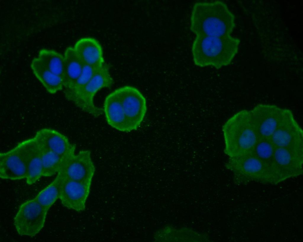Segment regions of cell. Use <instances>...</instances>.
I'll use <instances>...</instances> for the list:
<instances>
[{
	"label": "cell",
	"mask_w": 303,
	"mask_h": 242,
	"mask_svg": "<svg viewBox=\"0 0 303 242\" xmlns=\"http://www.w3.org/2000/svg\"><path fill=\"white\" fill-rule=\"evenodd\" d=\"M275 149L270 139H259L250 153L263 162L271 170Z\"/></svg>",
	"instance_id": "cb8c5ba5"
},
{
	"label": "cell",
	"mask_w": 303,
	"mask_h": 242,
	"mask_svg": "<svg viewBox=\"0 0 303 242\" xmlns=\"http://www.w3.org/2000/svg\"><path fill=\"white\" fill-rule=\"evenodd\" d=\"M23 141L27 165L26 182L28 185H32L43 176L40 148L34 137Z\"/></svg>",
	"instance_id": "e0dca14e"
},
{
	"label": "cell",
	"mask_w": 303,
	"mask_h": 242,
	"mask_svg": "<svg viewBox=\"0 0 303 242\" xmlns=\"http://www.w3.org/2000/svg\"><path fill=\"white\" fill-rule=\"evenodd\" d=\"M38 57L49 70L63 79L65 68L64 55L54 50L43 49L39 51Z\"/></svg>",
	"instance_id": "44dd1931"
},
{
	"label": "cell",
	"mask_w": 303,
	"mask_h": 242,
	"mask_svg": "<svg viewBox=\"0 0 303 242\" xmlns=\"http://www.w3.org/2000/svg\"><path fill=\"white\" fill-rule=\"evenodd\" d=\"M240 40L231 35L223 37L196 36L191 47L195 65L219 69L230 64L237 54Z\"/></svg>",
	"instance_id": "7a4b0ae2"
},
{
	"label": "cell",
	"mask_w": 303,
	"mask_h": 242,
	"mask_svg": "<svg viewBox=\"0 0 303 242\" xmlns=\"http://www.w3.org/2000/svg\"><path fill=\"white\" fill-rule=\"evenodd\" d=\"M235 16L224 2H199L194 5L190 30L196 36L230 35L235 27Z\"/></svg>",
	"instance_id": "6da1fadb"
},
{
	"label": "cell",
	"mask_w": 303,
	"mask_h": 242,
	"mask_svg": "<svg viewBox=\"0 0 303 242\" xmlns=\"http://www.w3.org/2000/svg\"><path fill=\"white\" fill-rule=\"evenodd\" d=\"M225 166L232 172L238 184L254 181L275 184L270 169L251 153L230 157Z\"/></svg>",
	"instance_id": "277c9868"
},
{
	"label": "cell",
	"mask_w": 303,
	"mask_h": 242,
	"mask_svg": "<svg viewBox=\"0 0 303 242\" xmlns=\"http://www.w3.org/2000/svg\"><path fill=\"white\" fill-rule=\"evenodd\" d=\"M275 148L303 149V132L291 111L269 139Z\"/></svg>",
	"instance_id": "7c38bea8"
},
{
	"label": "cell",
	"mask_w": 303,
	"mask_h": 242,
	"mask_svg": "<svg viewBox=\"0 0 303 242\" xmlns=\"http://www.w3.org/2000/svg\"><path fill=\"white\" fill-rule=\"evenodd\" d=\"M48 210L34 198L22 203L14 219L18 233L21 236L36 235L44 226Z\"/></svg>",
	"instance_id": "ba28073f"
},
{
	"label": "cell",
	"mask_w": 303,
	"mask_h": 242,
	"mask_svg": "<svg viewBox=\"0 0 303 242\" xmlns=\"http://www.w3.org/2000/svg\"><path fill=\"white\" fill-rule=\"evenodd\" d=\"M40 144L61 157H64L75 145L67 137L57 130L44 128L38 131L34 137Z\"/></svg>",
	"instance_id": "2e32d148"
},
{
	"label": "cell",
	"mask_w": 303,
	"mask_h": 242,
	"mask_svg": "<svg viewBox=\"0 0 303 242\" xmlns=\"http://www.w3.org/2000/svg\"><path fill=\"white\" fill-rule=\"evenodd\" d=\"M65 68L63 78L64 90L70 88L81 74L83 63L75 53L73 47H68L64 55Z\"/></svg>",
	"instance_id": "d6986e66"
},
{
	"label": "cell",
	"mask_w": 303,
	"mask_h": 242,
	"mask_svg": "<svg viewBox=\"0 0 303 242\" xmlns=\"http://www.w3.org/2000/svg\"><path fill=\"white\" fill-rule=\"evenodd\" d=\"M62 180V176L57 174L53 181L41 191L34 199L48 210L57 200L59 198Z\"/></svg>",
	"instance_id": "7402d4cb"
},
{
	"label": "cell",
	"mask_w": 303,
	"mask_h": 242,
	"mask_svg": "<svg viewBox=\"0 0 303 242\" xmlns=\"http://www.w3.org/2000/svg\"><path fill=\"white\" fill-rule=\"evenodd\" d=\"M30 67L35 76L48 92L54 94L63 89L62 79L49 70L38 57L32 60Z\"/></svg>",
	"instance_id": "ac0fdd59"
},
{
	"label": "cell",
	"mask_w": 303,
	"mask_h": 242,
	"mask_svg": "<svg viewBox=\"0 0 303 242\" xmlns=\"http://www.w3.org/2000/svg\"><path fill=\"white\" fill-rule=\"evenodd\" d=\"M61 176L63 180L59 199L62 204L68 209L78 212L83 211L92 182L77 181Z\"/></svg>",
	"instance_id": "4fadbf2b"
},
{
	"label": "cell",
	"mask_w": 303,
	"mask_h": 242,
	"mask_svg": "<svg viewBox=\"0 0 303 242\" xmlns=\"http://www.w3.org/2000/svg\"><path fill=\"white\" fill-rule=\"evenodd\" d=\"M76 148L75 145L63 157L57 174L72 180L92 182L96 168L91 158V152L89 150H83L76 154Z\"/></svg>",
	"instance_id": "5b68a950"
},
{
	"label": "cell",
	"mask_w": 303,
	"mask_h": 242,
	"mask_svg": "<svg viewBox=\"0 0 303 242\" xmlns=\"http://www.w3.org/2000/svg\"><path fill=\"white\" fill-rule=\"evenodd\" d=\"M38 143L40 148L42 161L43 176L49 177L57 174L60 168L63 157Z\"/></svg>",
	"instance_id": "603a6c76"
},
{
	"label": "cell",
	"mask_w": 303,
	"mask_h": 242,
	"mask_svg": "<svg viewBox=\"0 0 303 242\" xmlns=\"http://www.w3.org/2000/svg\"><path fill=\"white\" fill-rule=\"evenodd\" d=\"M116 90L131 129L136 130L141 125L146 113V99L140 91L132 86H125Z\"/></svg>",
	"instance_id": "30bf717a"
},
{
	"label": "cell",
	"mask_w": 303,
	"mask_h": 242,
	"mask_svg": "<svg viewBox=\"0 0 303 242\" xmlns=\"http://www.w3.org/2000/svg\"><path fill=\"white\" fill-rule=\"evenodd\" d=\"M110 67L109 64L105 63L98 70L74 103L82 110L95 117L101 115L103 110L95 105L94 96L99 90L103 88H110L114 83L110 72Z\"/></svg>",
	"instance_id": "52a82bcc"
},
{
	"label": "cell",
	"mask_w": 303,
	"mask_h": 242,
	"mask_svg": "<svg viewBox=\"0 0 303 242\" xmlns=\"http://www.w3.org/2000/svg\"><path fill=\"white\" fill-rule=\"evenodd\" d=\"M27 165L23 141L11 150L0 153V177L4 179L26 178Z\"/></svg>",
	"instance_id": "8fae6325"
},
{
	"label": "cell",
	"mask_w": 303,
	"mask_h": 242,
	"mask_svg": "<svg viewBox=\"0 0 303 242\" xmlns=\"http://www.w3.org/2000/svg\"><path fill=\"white\" fill-rule=\"evenodd\" d=\"M73 48L84 64L100 67L105 63L102 47L94 38H81L76 42Z\"/></svg>",
	"instance_id": "9a60e30c"
},
{
	"label": "cell",
	"mask_w": 303,
	"mask_h": 242,
	"mask_svg": "<svg viewBox=\"0 0 303 242\" xmlns=\"http://www.w3.org/2000/svg\"><path fill=\"white\" fill-rule=\"evenodd\" d=\"M303 149L275 148L271 169L275 184L303 174Z\"/></svg>",
	"instance_id": "8992f818"
},
{
	"label": "cell",
	"mask_w": 303,
	"mask_h": 242,
	"mask_svg": "<svg viewBox=\"0 0 303 242\" xmlns=\"http://www.w3.org/2000/svg\"><path fill=\"white\" fill-rule=\"evenodd\" d=\"M224 153L229 157L250 153L259 139L250 110L236 113L224 123Z\"/></svg>",
	"instance_id": "3957f363"
},
{
	"label": "cell",
	"mask_w": 303,
	"mask_h": 242,
	"mask_svg": "<svg viewBox=\"0 0 303 242\" xmlns=\"http://www.w3.org/2000/svg\"><path fill=\"white\" fill-rule=\"evenodd\" d=\"M290 111L275 105L262 104L257 105L250 110L259 139H269Z\"/></svg>",
	"instance_id": "9c48e42d"
},
{
	"label": "cell",
	"mask_w": 303,
	"mask_h": 242,
	"mask_svg": "<svg viewBox=\"0 0 303 242\" xmlns=\"http://www.w3.org/2000/svg\"><path fill=\"white\" fill-rule=\"evenodd\" d=\"M100 67H94L84 64L82 71L80 76L70 88L64 90L66 98L74 104L84 87Z\"/></svg>",
	"instance_id": "ffe728a7"
},
{
	"label": "cell",
	"mask_w": 303,
	"mask_h": 242,
	"mask_svg": "<svg viewBox=\"0 0 303 242\" xmlns=\"http://www.w3.org/2000/svg\"><path fill=\"white\" fill-rule=\"evenodd\" d=\"M103 109L106 121L111 127L121 131L129 132L132 131L116 89L106 96Z\"/></svg>",
	"instance_id": "5bb4252c"
}]
</instances>
